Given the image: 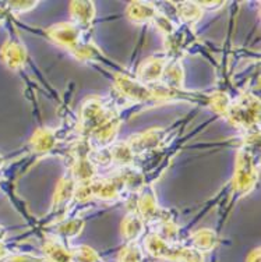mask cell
<instances>
[{"label": "cell", "instance_id": "obj_1", "mask_svg": "<svg viewBox=\"0 0 261 262\" xmlns=\"http://www.w3.org/2000/svg\"><path fill=\"white\" fill-rule=\"evenodd\" d=\"M258 179L254 155L250 151L242 149L236 157V167L233 174V187L239 195H246L254 188Z\"/></svg>", "mask_w": 261, "mask_h": 262}, {"label": "cell", "instance_id": "obj_2", "mask_svg": "<svg viewBox=\"0 0 261 262\" xmlns=\"http://www.w3.org/2000/svg\"><path fill=\"white\" fill-rule=\"evenodd\" d=\"M225 116L233 126L239 128H251L253 124L258 123L260 102L254 96H247L239 102L231 103Z\"/></svg>", "mask_w": 261, "mask_h": 262}, {"label": "cell", "instance_id": "obj_3", "mask_svg": "<svg viewBox=\"0 0 261 262\" xmlns=\"http://www.w3.org/2000/svg\"><path fill=\"white\" fill-rule=\"evenodd\" d=\"M115 84L117 91L130 101L143 102V103L155 101L152 85H146L137 78L126 76V74H116Z\"/></svg>", "mask_w": 261, "mask_h": 262}, {"label": "cell", "instance_id": "obj_4", "mask_svg": "<svg viewBox=\"0 0 261 262\" xmlns=\"http://www.w3.org/2000/svg\"><path fill=\"white\" fill-rule=\"evenodd\" d=\"M119 128H121V119L113 115L108 116L90 133L91 145L94 146L96 151L106 149L115 141Z\"/></svg>", "mask_w": 261, "mask_h": 262}, {"label": "cell", "instance_id": "obj_5", "mask_svg": "<svg viewBox=\"0 0 261 262\" xmlns=\"http://www.w3.org/2000/svg\"><path fill=\"white\" fill-rule=\"evenodd\" d=\"M81 116V124L84 127V130L92 131L98 124L105 120L106 117L109 116L106 112L105 103L99 96H91L87 98L86 101L83 102L80 109Z\"/></svg>", "mask_w": 261, "mask_h": 262}, {"label": "cell", "instance_id": "obj_6", "mask_svg": "<svg viewBox=\"0 0 261 262\" xmlns=\"http://www.w3.org/2000/svg\"><path fill=\"white\" fill-rule=\"evenodd\" d=\"M46 34L57 45L63 46L67 51H73L75 46L81 43V28L74 23H61L46 30Z\"/></svg>", "mask_w": 261, "mask_h": 262}, {"label": "cell", "instance_id": "obj_7", "mask_svg": "<svg viewBox=\"0 0 261 262\" xmlns=\"http://www.w3.org/2000/svg\"><path fill=\"white\" fill-rule=\"evenodd\" d=\"M166 60L164 56H151L143 61L137 70V80L146 84V85H154L159 82L165 70Z\"/></svg>", "mask_w": 261, "mask_h": 262}, {"label": "cell", "instance_id": "obj_8", "mask_svg": "<svg viewBox=\"0 0 261 262\" xmlns=\"http://www.w3.org/2000/svg\"><path fill=\"white\" fill-rule=\"evenodd\" d=\"M0 55L9 69L20 70L27 61V48L18 38H11L2 46Z\"/></svg>", "mask_w": 261, "mask_h": 262}, {"label": "cell", "instance_id": "obj_9", "mask_svg": "<svg viewBox=\"0 0 261 262\" xmlns=\"http://www.w3.org/2000/svg\"><path fill=\"white\" fill-rule=\"evenodd\" d=\"M91 187H92L94 198L102 201H115L121 195L122 190L125 188V183L121 177L101 179V180H92Z\"/></svg>", "mask_w": 261, "mask_h": 262}, {"label": "cell", "instance_id": "obj_10", "mask_svg": "<svg viewBox=\"0 0 261 262\" xmlns=\"http://www.w3.org/2000/svg\"><path fill=\"white\" fill-rule=\"evenodd\" d=\"M162 137H164L162 128H150V130L131 136L127 141V145L130 146L131 151L136 155L138 152H146L156 148L159 145Z\"/></svg>", "mask_w": 261, "mask_h": 262}, {"label": "cell", "instance_id": "obj_11", "mask_svg": "<svg viewBox=\"0 0 261 262\" xmlns=\"http://www.w3.org/2000/svg\"><path fill=\"white\" fill-rule=\"evenodd\" d=\"M56 145V134L55 131L48 127L39 128L34 133V136L30 140L31 151L38 155H44L50 152Z\"/></svg>", "mask_w": 261, "mask_h": 262}, {"label": "cell", "instance_id": "obj_12", "mask_svg": "<svg viewBox=\"0 0 261 262\" xmlns=\"http://www.w3.org/2000/svg\"><path fill=\"white\" fill-rule=\"evenodd\" d=\"M136 212L143 217V221H151L159 215V207H158L155 191L152 187H147L143 190L140 200L137 202Z\"/></svg>", "mask_w": 261, "mask_h": 262}, {"label": "cell", "instance_id": "obj_13", "mask_svg": "<svg viewBox=\"0 0 261 262\" xmlns=\"http://www.w3.org/2000/svg\"><path fill=\"white\" fill-rule=\"evenodd\" d=\"M70 14L75 26L87 28L95 18V6L92 2H73L70 3Z\"/></svg>", "mask_w": 261, "mask_h": 262}, {"label": "cell", "instance_id": "obj_14", "mask_svg": "<svg viewBox=\"0 0 261 262\" xmlns=\"http://www.w3.org/2000/svg\"><path fill=\"white\" fill-rule=\"evenodd\" d=\"M74 179L70 174V171H67L65 176L59 180L57 186H56L55 195H53V208L55 209H61V208L66 207L74 198Z\"/></svg>", "mask_w": 261, "mask_h": 262}, {"label": "cell", "instance_id": "obj_15", "mask_svg": "<svg viewBox=\"0 0 261 262\" xmlns=\"http://www.w3.org/2000/svg\"><path fill=\"white\" fill-rule=\"evenodd\" d=\"M158 13L159 11L156 10L155 6L148 2H131L127 6V17L137 24L152 23Z\"/></svg>", "mask_w": 261, "mask_h": 262}, {"label": "cell", "instance_id": "obj_16", "mask_svg": "<svg viewBox=\"0 0 261 262\" xmlns=\"http://www.w3.org/2000/svg\"><path fill=\"white\" fill-rule=\"evenodd\" d=\"M144 232V221L136 211L127 213L121 226L123 240L127 243H136L137 238Z\"/></svg>", "mask_w": 261, "mask_h": 262}, {"label": "cell", "instance_id": "obj_17", "mask_svg": "<svg viewBox=\"0 0 261 262\" xmlns=\"http://www.w3.org/2000/svg\"><path fill=\"white\" fill-rule=\"evenodd\" d=\"M144 248H146V251L150 254L151 257L156 258V259H164V261H171L175 246L168 244L156 233H154V234H150V236L146 237Z\"/></svg>", "mask_w": 261, "mask_h": 262}, {"label": "cell", "instance_id": "obj_18", "mask_svg": "<svg viewBox=\"0 0 261 262\" xmlns=\"http://www.w3.org/2000/svg\"><path fill=\"white\" fill-rule=\"evenodd\" d=\"M69 171L74 179L75 184H83V183H91L92 180H95L96 166L88 158L78 157Z\"/></svg>", "mask_w": 261, "mask_h": 262}, {"label": "cell", "instance_id": "obj_19", "mask_svg": "<svg viewBox=\"0 0 261 262\" xmlns=\"http://www.w3.org/2000/svg\"><path fill=\"white\" fill-rule=\"evenodd\" d=\"M162 84L169 90L180 91L185 82V69L180 60H172L169 64L165 66V70L162 74Z\"/></svg>", "mask_w": 261, "mask_h": 262}, {"label": "cell", "instance_id": "obj_20", "mask_svg": "<svg viewBox=\"0 0 261 262\" xmlns=\"http://www.w3.org/2000/svg\"><path fill=\"white\" fill-rule=\"evenodd\" d=\"M42 250L46 262H73L70 250H67L61 242L49 238L44 243Z\"/></svg>", "mask_w": 261, "mask_h": 262}, {"label": "cell", "instance_id": "obj_21", "mask_svg": "<svg viewBox=\"0 0 261 262\" xmlns=\"http://www.w3.org/2000/svg\"><path fill=\"white\" fill-rule=\"evenodd\" d=\"M193 248H196L200 252L211 251L218 244V234L212 229H200L191 236Z\"/></svg>", "mask_w": 261, "mask_h": 262}, {"label": "cell", "instance_id": "obj_22", "mask_svg": "<svg viewBox=\"0 0 261 262\" xmlns=\"http://www.w3.org/2000/svg\"><path fill=\"white\" fill-rule=\"evenodd\" d=\"M109 159L111 163H115L117 166H130L134 159V152L127 145V142H117L112 145L109 149Z\"/></svg>", "mask_w": 261, "mask_h": 262}, {"label": "cell", "instance_id": "obj_23", "mask_svg": "<svg viewBox=\"0 0 261 262\" xmlns=\"http://www.w3.org/2000/svg\"><path fill=\"white\" fill-rule=\"evenodd\" d=\"M177 7V15L182 21L186 23H197L203 17L204 10L201 9L198 3L194 2H186V3H176Z\"/></svg>", "mask_w": 261, "mask_h": 262}, {"label": "cell", "instance_id": "obj_24", "mask_svg": "<svg viewBox=\"0 0 261 262\" xmlns=\"http://www.w3.org/2000/svg\"><path fill=\"white\" fill-rule=\"evenodd\" d=\"M84 227H86V221L83 217H71L57 226V233L67 238H74V237L80 236Z\"/></svg>", "mask_w": 261, "mask_h": 262}, {"label": "cell", "instance_id": "obj_25", "mask_svg": "<svg viewBox=\"0 0 261 262\" xmlns=\"http://www.w3.org/2000/svg\"><path fill=\"white\" fill-rule=\"evenodd\" d=\"M169 262H204V254L193 247H176Z\"/></svg>", "mask_w": 261, "mask_h": 262}, {"label": "cell", "instance_id": "obj_26", "mask_svg": "<svg viewBox=\"0 0 261 262\" xmlns=\"http://www.w3.org/2000/svg\"><path fill=\"white\" fill-rule=\"evenodd\" d=\"M70 252L73 262H102L99 254L88 246H77L71 248Z\"/></svg>", "mask_w": 261, "mask_h": 262}, {"label": "cell", "instance_id": "obj_27", "mask_svg": "<svg viewBox=\"0 0 261 262\" xmlns=\"http://www.w3.org/2000/svg\"><path fill=\"white\" fill-rule=\"evenodd\" d=\"M144 261V254L140 246L136 243H129L127 246L122 248L117 257V262H143Z\"/></svg>", "mask_w": 261, "mask_h": 262}, {"label": "cell", "instance_id": "obj_28", "mask_svg": "<svg viewBox=\"0 0 261 262\" xmlns=\"http://www.w3.org/2000/svg\"><path fill=\"white\" fill-rule=\"evenodd\" d=\"M71 55L74 56L77 60L91 61L96 60L101 56V53L98 51V48L95 45H92V43H80L71 51Z\"/></svg>", "mask_w": 261, "mask_h": 262}, {"label": "cell", "instance_id": "obj_29", "mask_svg": "<svg viewBox=\"0 0 261 262\" xmlns=\"http://www.w3.org/2000/svg\"><path fill=\"white\" fill-rule=\"evenodd\" d=\"M156 234L161 237L162 240H165L168 244L175 246V242L179 236V229L172 221H161V225L158 227Z\"/></svg>", "mask_w": 261, "mask_h": 262}, {"label": "cell", "instance_id": "obj_30", "mask_svg": "<svg viewBox=\"0 0 261 262\" xmlns=\"http://www.w3.org/2000/svg\"><path fill=\"white\" fill-rule=\"evenodd\" d=\"M208 101H210V106H211L212 109L216 112V113H219L222 116H225L226 112L229 109V106H231V99H229V96L224 94V92H215V94H212L210 98H208Z\"/></svg>", "mask_w": 261, "mask_h": 262}, {"label": "cell", "instance_id": "obj_31", "mask_svg": "<svg viewBox=\"0 0 261 262\" xmlns=\"http://www.w3.org/2000/svg\"><path fill=\"white\" fill-rule=\"evenodd\" d=\"M152 23H154L156 28L161 31L162 34H165V35H171L172 32H175V24H173L172 20H169L166 15L162 14V13H158Z\"/></svg>", "mask_w": 261, "mask_h": 262}, {"label": "cell", "instance_id": "obj_32", "mask_svg": "<svg viewBox=\"0 0 261 262\" xmlns=\"http://www.w3.org/2000/svg\"><path fill=\"white\" fill-rule=\"evenodd\" d=\"M0 262H46L44 257H36L31 254H9Z\"/></svg>", "mask_w": 261, "mask_h": 262}, {"label": "cell", "instance_id": "obj_33", "mask_svg": "<svg viewBox=\"0 0 261 262\" xmlns=\"http://www.w3.org/2000/svg\"><path fill=\"white\" fill-rule=\"evenodd\" d=\"M7 6L15 13H27L38 6V2H10L7 3Z\"/></svg>", "mask_w": 261, "mask_h": 262}, {"label": "cell", "instance_id": "obj_34", "mask_svg": "<svg viewBox=\"0 0 261 262\" xmlns=\"http://www.w3.org/2000/svg\"><path fill=\"white\" fill-rule=\"evenodd\" d=\"M198 5L203 10H207V9H215V7H222L225 5L224 2H198Z\"/></svg>", "mask_w": 261, "mask_h": 262}, {"label": "cell", "instance_id": "obj_35", "mask_svg": "<svg viewBox=\"0 0 261 262\" xmlns=\"http://www.w3.org/2000/svg\"><path fill=\"white\" fill-rule=\"evenodd\" d=\"M246 262H260V247L254 248V250L249 254Z\"/></svg>", "mask_w": 261, "mask_h": 262}, {"label": "cell", "instance_id": "obj_36", "mask_svg": "<svg viewBox=\"0 0 261 262\" xmlns=\"http://www.w3.org/2000/svg\"><path fill=\"white\" fill-rule=\"evenodd\" d=\"M10 252H9V250H7V247H6L3 243L0 242V259H3V258L6 257V255H9Z\"/></svg>", "mask_w": 261, "mask_h": 262}, {"label": "cell", "instance_id": "obj_37", "mask_svg": "<svg viewBox=\"0 0 261 262\" xmlns=\"http://www.w3.org/2000/svg\"><path fill=\"white\" fill-rule=\"evenodd\" d=\"M3 237H5V227L0 225V242L3 240Z\"/></svg>", "mask_w": 261, "mask_h": 262}, {"label": "cell", "instance_id": "obj_38", "mask_svg": "<svg viewBox=\"0 0 261 262\" xmlns=\"http://www.w3.org/2000/svg\"><path fill=\"white\" fill-rule=\"evenodd\" d=\"M3 163H5V158L0 155V169H2V166H3Z\"/></svg>", "mask_w": 261, "mask_h": 262}]
</instances>
